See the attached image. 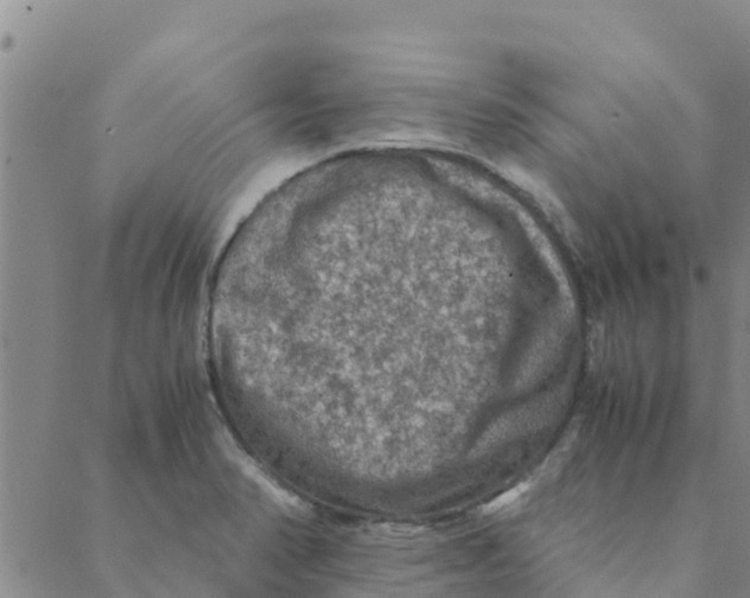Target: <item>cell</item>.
Here are the masks:
<instances>
[{
	"label": "cell",
	"mask_w": 750,
	"mask_h": 598,
	"mask_svg": "<svg viewBox=\"0 0 750 598\" xmlns=\"http://www.w3.org/2000/svg\"><path fill=\"white\" fill-rule=\"evenodd\" d=\"M529 485H531L529 482H522L520 485H516L512 490H509L500 496L496 497L495 500L489 502L488 505L484 506L482 512L484 514L496 513L504 507L512 505L513 502H516L519 497L522 496L529 490Z\"/></svg>",
	"instance_id": "cell-1"
}]
</instances>
